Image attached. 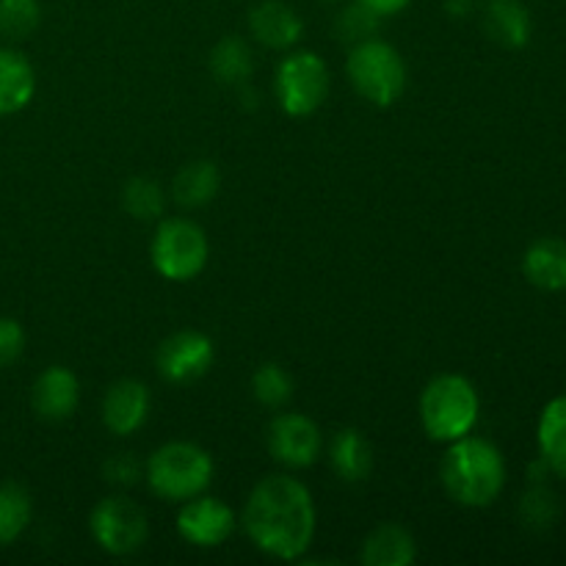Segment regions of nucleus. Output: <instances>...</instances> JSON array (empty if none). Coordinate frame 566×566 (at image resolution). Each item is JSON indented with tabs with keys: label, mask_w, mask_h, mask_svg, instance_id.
Masks as SVG:
<instances>
[{
	"label": "nucleus",
	"mask_w": 566,
	"mask_h": 566,
	"mask_svg": "<svg viewBox=\"0 0 566 566\" xmlns=\"http://www.w3.org/2000/svg\"><path fill=\"white\" fill-rule=\"evenodd\" d=\"M210 72L227 86H238V83L249 81V75H252V50L238 36L221 39L213 53H210Z\"/></svg>",
	"instance_id": "nucleus-22"
},
{
	"label": "nucleus",
	"mask_w": 566,
	"mask_h": 566,
	"mask_svg": "<svg viewBox=\"0 0 566 566\" xmlns=\"http://www.w3.org/2000/svg\"><path fill=\"white\" fill-rule=\"evenodd\" d=\"M122 205H125L127 213L138 221H149V219H158L164 213V188L158 186L155 180H147V177H136L125 186L122 191Z\"/></svg>",
	"instance_id": "nucleus-24"
},
{
	"label": "nucleus",
	"mask_w": 566,
	"mask_h": 566,
	"mask_svg": "<svg viewBox=\"0 0 566 566\" xmlns=\"http://www.w3.org/2000/svg\"><path fill=\"white\" fill-rule=\"evenodd\" d=\"M105 479L114 481V484H136L138 473H142V468H138L136 459L130 457V453H116L114 459H108L103 468Z\"/></svg>",
	"instance_id": "nucleus-29"
},
{
	"label": "nucleus",
	"mask_w": 566,
	"mask_h": 566,
	"mask_svg": "<svg viewBox=\"0 0 566 566\" xmlns=\"http://www.w3.org/2000/svg\"><path fill=\"white\" fill-rule=\"evenodd\" d=\"M332 468L348 484L368 479V473L374 470V448H370L368 437L357 429L337 431L332 440Z\"/></svg>",
	"instance_id": "nucleus-18"
},
{
	"label": "nucleus",
	"mask_w": 566,
	"mask_h": 566,
	"mask_svg": "<svg viewBox=\"0 0 566 566\" xmlns=\"http://www.w3.org/2000/svg\"><path fill=\"white\" fill-rule=\"evenodd\" d=\"M318 426L304 415H280L269 429V451L276 462L287 468H310L321 457Z\"/></svg>",
	"instance_id": "nucleus-10"
},
{
	"label": "nucleus",
	"mask_w": 566,
	"mask_h": 566,
	"mask_svg": "<svg viewBox=\"0 0 566 566\" xmlns=\"http://www.w3.org/2000/svg\"><path fill=\"white\" fill-rule=\"evenodd\" d=\"M420 418L431 440H462L479 420V392L464 376H437L420 398Z\"/></svg>",
	"instance_id": "nucleus-3"
},
{
	"label": "nucleus",
	"mask_w": 566,
	"mask_h": 566,
	"mask_svg": "<svg viewBox=\"0 0 566 566\" xmlns=\"http://www.w3.org/2000/svg\"><path fill=\"white\" fill-rule=\"evenodd\" d=\"M39 0H0V33L6 39H28L39 28Z\"/></svg>",
	"instance_id": "nucleus-25"
},
{
	"label": "nucleus",
	"mask_w": 566,
	"mask_h": 566,
	"mask_svg": "<svg viewBox=\"0 0 566 566\" xmlns=\"http://www.w3.org/2000/svg\"><path fill=\"white\" fill-rule=\"evenodd\" d=\"M216 359V348L202 332H177L158 348V374L171 385L202 379Z\"/></svg>",
	"instance_id": "nucleus-9"
},
{
	"label": "nucleus",
	"mask_w": 566,
	"mask_h": 566,
	"mask_svg": "<svg viewBox=\"0 0 566 566\" xmlns=\"http://www.w3.org/2000/svg\"><path fill=\"white\" fill-rule=\"evenodd\" d=\"M149 415V390L136 379H122L105 392L103 423L116 437H127L144 426Z\"/></svg>",
	"instance_id": "nucleus-12"
},
{
	"label": "nucleus",
	"mask_w": 566,
	"mask_h": 566,
	"mask_svg": "<svg viewBox=\"0 0 566 566\" xmlns=\"http://www.w3.org/2000/svg\"><path fill=\"white\" fill-rule=\"evenodd\" d=\"M177 531L197 547H219L235 531V514L219 497H191L177 517Z\"/></svg>",
	"instance_id": "nucleus-11"
},
{
	"label": "nucleus",
	"mask_w": 566,
	"mask_h": 566,
	"mask_svg": "<svg viewBox=\"0 0 566 566\" xmlns=\"http://www.w3.org/2000/svg\"><path fill=\"white\" fill-rule=\"evenodd\" d=\"M475 0H446V9L451 17H468L473 11Z\"/></svg>",
	"instance_id": "nucleus-31"
},
{
	"label": "nucleus",
	"mask_w": 566,
	"mask_h": 566,
	"mask_svg": "<svg viewBox=\"0 0 566 566\" xmlns=\"http://www.w3.org/2000/svg\"><path fill=\"white\" fill-rule=\"evenodd\" d=\"M252 392L260 403H265V407H282V403L291 401L293 381L280 365H260L252 376Z\"/></svg>",
	"instance_id": "nucleus-26"
},
{
	"label": "nucleus",
	"mask_w": 566,
	"mask_h": 566,
	"mask_svg": "<svg viewBox=\"0 0 566 566\" xmlns=\"http://www.w3.org/2000/svg\"><path fill=\"white\" fill-rule=\"evenodd\" d=\"M359 3L365 6V9H370L374 14L379 17H390V14H398V11L407 9L412 0H359Z\"/></svg>",
	"instance_id": "nucleus-30"
},
{
	"label": "nucleus",
	"mask_w": 566,
	"mask_h": 566,
	"mask_svg": "<svg viewBox=\"0 0 566 566\" xmlns=\"http://www.w3.org/2000/svg\"><path fill=\"white\" fill-rule=\"evenodd\" d=\"M249 28L265 48L285 50L302 39V17L282 0H265L249 14Z\"/></svg>",
	"instance_id": "nucleus-14"
},
{
	"label": "nucleus",
	"mask_w": 566,
	"mask_h": 566,
	"mask_svg": "<svg viewBox=\"0 0 566 566\" xmlns=\"http://www.w3.org/2000/svg\"><path fill=\"white\" fill-rule=\"evenodd\" d=\"M213 479V459L193 442H169L149 457L147 481L164 501H191Z\"/></svg>",
	"instance_id": "nucleus-4"
},
{
	"label": "nucleus",
	"mask_w": 566,
	"mask_h": 566,
	"mask_svg": "<svg viewBox=\"0 0 566 566\" xmlns=\"http://www.w3.org/2000/svg\"><path fill=\"white\" fill-rule=\"evenodd\" d=\"M92 534L103 551L114 556H130L147 542L149 520L127 497H105L92 512Z\"/></svg>",
	"instance_id": "nucleus-8"
},
{
	"label": "nucleus",
	"mask_w": 566,
	"mask_h": 566,
	"mask_svg": "<svg viewBox=\"0 0 566 566\" xmlns=\"http://www.w3.org/2000/svg\"><path fill=\"white\" fill-rule=\"evenodd\" d=\"M25 348V332L14 318H0V370L9 368L14 359H20Z\"/></svg>",
	"instance_id": "nucleus-28"
},
{
	"label": "nucleus",
	"mask_w": 566,
	"mask_h": 566,
	"mask_svg": "<svg viewBox=\"0 0 566 566\" xmlns=\"http://www.w3.org/2000/svg\"><path fill=\"white\" fill-rule=\"evenodd\" d=\"M31 495L20 484L0 486V545H11L31 523Z\"/></svg>",
	"instance_id": "nucleus-23"
},
{
	"label": "nucleus",
	"mask_w": 566,
	"mask_h": 566,
	"mask_svg": "<svg viewBox=\"0 0 566 566\" xmlns=\"http://www.w3.org/2000/svg\"><path fill=\"white\" fill-rule=\"evenodd\" d=\"M219 169L210 160H193L182 166L180 175L175 177V199L182 208H199L208 205L219 193Z\"/></svg>",
	"instance_id": "nucleus-21"
},
{
	"label": "nucleus",
	"mask_w": 566,
	"mask_h": 566,
	"mask_svg": "<svg viewBox=\"0 0 566 566\" xmlns=\"http://www.w3.org/2000/svg\"><path fill=\"white\" fill-rule=\"evenodd\" d=\"M415 539L401 525H379L363 545L365 566H407L415 562Z\"/></svg>",
	"instance_id": "nucleus-19"
},
{
	"label": "nucleus",
	"mask_w": 566,
	"mask_h": 566,
	"mask_svg": "<svg viewBox=\"0 0 566 566\" xmlns=\"http://www.w3.org/2000/svg\"><path fill=\"white\" fill-rule=\"evenodd\" d=\"M442 486L457 503L484 509L497 501L506 484V462L492 442L479 437L453 440L442 459Z\"/></svg>",
	"instance_id": "nucleus-2"
},
{
	"label": "nucleus",
	"mask_w": 566,
	"mask_h": 566,
	"mask_svg": "<svg viewBox=\"0 0 566 566\" xmlns=\"http://www.w3.org/2000/svg\"><path fill=\"white\" fill-rule=\"evenodd\" d=\"M77 398H81V385L77 376L70 368H53L44 370L33 385V412L44 420H66L77 409Z\"/></svg>",
	"instance_id": "nucleus-13"
},
{
	"label": "nucleus",
	"mask_w": 566,
	"mask_h": 566,
	"mask_svg": "<svg viewBox=\"0 0 566 566\" xmlns=\"http://www.w3.org/2000/svg\"><path fill=\"white\" fill-rule=\"evenodd\" d=\"M542 462L566 479V396L553 398L539 418Z\"/></svg>",
	"instance_id": "nucleus-20"
},
{
	"label": "nucleus",
	"mask_w": 566,
	"mask_h": 566,
	"mask_svg": "<svg viewBox=\"0 0 566 566\" xmlns=\"http://www.w3.org/2000/svg\"><path fill=\"white\" fill-rule=\"evenodd\" d=\"M379 14H374L370 9H365L363 3H352L346 6V9L340 11V17H337V36L343 39V42H352V44H359L365 42V39H374L376 28H379Z\"/></svg>",
	"instance_id": "nucleus-27"
},
{
	"label": "nucleus",
	"mask_w": 566,
	"mask_h": 566,
	"mask_svg": "<svg viewBox=\"0 0 566 566\" xmlns=\"http://www.w3.org/2000/svg\"><path fill=\"white\" fill-rule=\"evenodd\" d=\"M243 525L254 545L274 558L304 556L315 534V506L307 486L291 475H269L252 490Z\"/></svg>",
	"instance_id": "nucleus-1"
},
{
	"label": "nucleus",
	"mask_w": 566,
	"mask_h": 566,
	"mask_svg": "<svg viewBox=\"0 0 566 566\" xmlns=\"http://www.w3.org/2000/svg\"><path fill=\"white\" fill-rule=\"evenodd\" d=\"M208 263V238L188 219H166L153 238V265L171 282H188Z\"/></svg>",
	"instance_id": "nucleus-6"
},
{
	"label": "nucleus",
	"mask_w": 566,
	"mask_h": 566,
	"mask_svg": "<svg viewBox=\"0 0 566 566\" xmlns=\"http://www.w3.org/2000/svg\"><path fill=\"white\" fill-rule=\"evenodd\" d=\"M523 271L531 285L542 291H564L566 287V243L558 238H542L525 252Z\"/></svg>",
	"instance_id": "nucleus-17"
},
{
	"label": "nucleus",
	"mask_w": 566,
	"mask_h": 566,
	"mask_svg": "<svg viewBox=\"0 0 566 566\" xmlns=\"http://www.w3.org/2000/svg\"><path fill=\"white\" fill-rule=\"evenodd\" d=\"M346 70L354 88L379 108L396 103L407 86V66H403L401 55L392 44L379 42V39H365V42L354 44Z\"/></svg>",
	"instance_id": "nucleus-5"
},
{
	"label": "nucleus",
	"mask_w": 566,
	"mask_h": 566,
	"mask_svg": "<svg viewBox=\"0 0 566 566\" xmlns=\"http://www.w3.org/2000/svg\"><path fill=\"white\" fill-rule=\"evenodd\" d=\"M329 94V70L318 53H293L276 70V97L285 114L310 116Z\"/></svg>",
	"instance_id": "nucleus-7"
},
{
	"label": "nucleus",
	"mask_w": 566,
	"mask_h": 566,
	"mask_svg": "<svg viewBox=\"0 0 566 566\" xmlns=\"http://www.w3.org/2000/svg\"><path fill=\"white\" fill-rule=\"evenodd\" d=\"M33 92H36V75L25 55L0 48V116L25 108L33 99Z\"/></svg>",
	"instance_id": "nucleus-16"
},
{
	"label": "nucleus",
	"mask_w": 566,
	"mask_h": 566,
	"mask_svg": "<svg viewBox=\"0 0 566 566\" xmlns=\"http://www.w3.org/2000/svg\"><path fill=\"white\" fill-rule=\"evenodd\" d=\"M484 31L501 48H525L531 39L528 9L520 0H490L484 9Z\"/></svg>",
	"instance_id": "nucleus-15"
}]
</instances>
